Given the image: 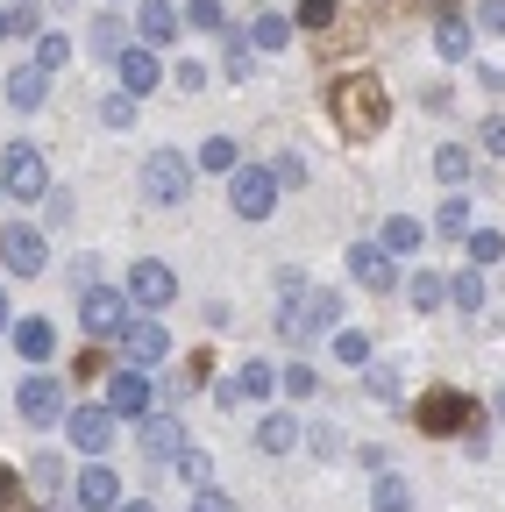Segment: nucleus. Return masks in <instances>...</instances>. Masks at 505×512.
I'll use <instances>...</instances> for the list:
<instances>
[{"mask_svg":"<svg viewBox=\"0 0 505 512\" xmlns=\"http://www.w3.org/2000/svg\"><path fill=\"white\" fill-rule=\"evenodd\" d=\"M335 320H342V292L299 285V292H285V306H278V335H285L292 349H306L313 335H335Z\"/></svg>","mask_w":505,"mask_h":512,"instance_id":"f257e3e1","label":"nucleus"},{"mask_svg":"<svg viewBox=\"0 0 505 512\" xmlns=\"http://www.w3.org/2000/svg\"><path fill=\"white\" fill-rule=\"evenodd\" d=\"M185 192H193V157L185 150H150L143 157V207H185Z\"/></svg>","mask_w":505,"mask_h":512,"instance_id":"f03ea898","label":"nucleus"},{"mask_svg":"<svg viewBox=\"0 0 505 512\" xmlns=\"http://www.w3.org/2000/svg\"><path fill=\"white\" fill-rule=\"evenodd\" d=\"M129 313H136V299L114 292V285H86V292H79V328H86V342H114L121 328H129Z\"/></svg>","mask_w":505,"mask_h":512,"instance_id":"7ed1b4c3","label":"nucleus"},{"mask_svg":"<svg viewBox=\"0 0 505 512\" xmlns=\"http://www.w3.org/2000/svg\"><path fill=\"white\" fill-rule=\"evenodd\" d=\"M228 207H235L242 221H271V214H278V178H271V164H235V171H228Z\"/></svg>","mask_w":505,"mask_h":512,"instance_id":"20e7f679","label":"nucleus"},{"mask_svg":"<svg viewBox=\"0 0 505 512\" xmlns=\"http://www.w3.org/2000/svg\"><path fill=\"white\" fill-rule=\"evenodd\" d=\"M0 185H8V200L36 207L43 192H50V164H43V150H36V143H8V157H0Z\"/></svg>","mask_w":505,"mask_h":512,"instance_id":"39448f33","label":"nucleus"},{"mask_svg":"<svg viewBox=\"0 0 505 512\" xmlns=\"http://www.w3.org/2000/svg\"><path fill=\"white\" fill-rule=\"evenodd\" d=\"M271 392H278V370H271L264 356H249V363H235V370H228V377L214 384V399H221L228 413H242V406H264Z\"/></svg>","mask_w":505,"mask_h":512,"instance_id":"423d86ee","label":"nucleus"},{"mask_svg":"<svg viewBox=\"0 0 505 512\" xmlns=\"http://www.w3.org/2000/svg\"><path fill=\"white\" fill-rule=\"evenodd\" d=\"M107 413L114 420H143V413H157V377L150 370H121V377H107Z\"/></svg>","mask_w":505,"mask_h":512,"instance_id":"0eeeda50","label":"nucleus"},{"mask_svg":"<svg viewBox=\"0 0 505 512\" xmlns=\"http://www.w3.org/2000/svg\"><path fill=\"white\" fill-rule=\"evenodd\" d=\"M114 342H121V356H129L136 370H157V363L171 356V335H164V320H150V313H129V328H121Z\"/></svg>","mask_w":505,"mask_h":512,"instance_id":"6e6552de","label":"nucleus"},{"mask_svg":"<svg viewBox=\"0 0 505 512\" xmlns=\"http://www.w3.org/2000/svg\"><path fill=\"white\" fill-rule=\"evenodd\" d=\"M0 264H8L15 278H36V271L50 264V242H43V228H29V221L0 228Z\"/></svg>","mask_w":505,"mask_h":512,"instance_id":"1a4fd4ad","label":"nucleus"},{"mask_svg":"<svg viewBox=\"0 0 505 512\" xmlns=\"http://www.w3.org/2000/svg\"><path fill=\"white\" fill-rule=\"evenodd\" d=\"M15 413L29 427H57V420H65V384H57V377H22L15 384Z\"/></svg>","mask_w":505,"mask_h":512,"instance_id":"9d476101","label":"nucleus"},{"mask_svg":"<svg viewBox=\"0 0 505 512\" xmlns=\"http://www.w3.org/2000/svg\"><path fill=\"white\" fill-rule=\"evenodd\" d=\"M57 427H65V441L79 448V456H107V441H114V413H107V399H100V406H72Z\"/></svg>","mask_w":505,"mask_h":512,"instance_id":"9b49d317","label":"nucleus"},{"mask_svg":"<svg viewBox=\"0 0 505 512\" xmlns=\"http://www.w3.org/2000/svg\"><path fill=\"white\" fill-rule=\"evenodd\" d=\"M349 278H356L363 292H392V285H399V256H392L385 242H349Z\"/></svg>","mask_w":505,"mask_h":512,"instance_id":"f8f14e48","label":"nucleus"},{"mask_svg":"<svg viewBox=\"0 0 505 512\" xmlns=\"http://www.w3.org/2000/svg\"><path fill=\"white\" fill-rule=\"evenodd\" d=\"M335 114H342L349 136L377 128V121H385V93H377V79H349V86H342V100H335Z\"/></svg>","mask_w":505,"mask_h":512,"instance_id":"ddd939ff","label":"nucleus"},{"mask_svg":"<svg viewBox=\"0 0 505 512\" xmlns=\"http://www.w3.org/2000/svg\"><path fill=\"white\" fill-rule=\"evenodd\" d=\"M129 299H136L143 313L171 306V299H178V278H171V264H157V256H143V264L129 271Z\"/></svg>","mask_w":505,"mask_h":512,"instance_id":"4468645a","label":"nucleus"},{"mask_svg":"<svg viewBox=\"0 0 505 512\" xmlns=\"http://www.w3.org/2000/svg\"><path fill=\"white\" fill-rule=\"evenodd\" d=\"M72 505H79V512H114V505H121V477L93 456V463L79 470V484H72Z\"/></svg>","mask_w":505,"mask_h":512,"instance_id":"2eb2a0df","label":"nucleus"},{"mask_svg":"<svg viewBox=\"0 0 505 512\" xmlns=\"http://www.w3.org/2000/svg\"><path fill=\"white\" fill-rule=\"evenodd\" d=\"M114 72H121V93H136V100L164 86V64H157V50H150V43H129V50L114 57Z\"/></svg>","mask_w":505,"mask_h":512,"instance_id":"dca6fc26","label":"nucleus"},{"mask_svg":"<svg viewBox=\"0 0 505 512\" xmlns=\"http://www.w3.org/2000/svg\"><path fill=\"white\" fill-rule=\"evenodd\" d=\"M136 448H143L150 463H171L178 448H185V427H178L171 413H143V420H136Z\"/></svg>","mask_w":505,"mask_h":512,"instance_id":"f3484780","label":"nucleus"},{"mask_svg":"<svg viewBox=\"0 0 505 512\" xmlns=\"http://www.w3.org/2000/svg\"><path fill=\"white\" fill-rule=\"evenodd\" d=\"M8 342H15V356H22L29 370L57 356V328H50V320H36V313H29V320H15V328H8Z\"/></svg>","mask_w":505,"mask_h":512,"instance_id":"a211bd4d","label":"nucleus"},{"mask_svg":"<svg viewBox=\"0 0 505 512\" xmlns=\"http://www.w3.org/2000/svg\"><path fill=\"white\" fill-rule=\"evenodd\" d=\"M178 8H171V0H143V8H136V36L150 43V50H164V43H178Z\"/></svg>","mask_w":505,"mask_h":512,"instance_id":"6ab92c4d","label":"nucleus"},{"mask_svg":"<svg viewBox=\"0 0 505 512\" xmlns=\"http://www.w3.org/2000/svg\"><path fill=\"white\" fill-rule=\"evenodd\" d=\"M43 100H50V72H43V64H15V72H8V107L36 114Z\"/></svg>","mask_w":505,"mask_h":512,"instance_id":"aec40b11","label":"nucleus"},{"mask_svg":"<svg viewBox=\"0 0 505 512\" xmlns=\"http://www.w3.org/2000/svg\"><path fill=\"white\" fill-rule=\"evenodd\" d=\"M463 420H470V399H463V392H434V399L420 406V427H427V434H456Z\"/></svg>","mask_w":505,"mask_h":512,"instance_id":"412c9836","label":"nucleus"},{"mask_svg":"<svg viewBox=\"0 0 505 512\" xmlns=\"http://www.w3.org/2000/svg\"><path fill=\"white\" fill-rule=\"evenodd\" d=\"M299 434H306V427H299L292 413H264V420H257V448H264V456H292Z\"/></svg>","mask_w":505,"mask_h":512,"instance_id":"4be33fe9","label":"nucleus"},{"mask_svg":"<svg viewBox=\"0 0 505 512\" xmlns=\"http://www.w3.org/2000/svg\"><path fill=\"white\" fill-rule=\"evenodd\" d=\"M370 512H413V484L392 477V470H377V484H370Z\"/></svg>","mask_w":505,"mask_h":512,"instance_id":"5701e85b","label":"nucleus"},{"mask_svg":"<svg viewBox=\"0 0 505 512\" xmlns=\"http://www.w3.org/2000/svg\"><path fill=\"white\" fill-rule=\"evenodd\" d=\"M86 50H93V57H107V64L129 50V29H121V15H100V22L86 29Z\"/></svg>","mask_w":505,"mask_h":512,"instance_id":"b1692460","label":"nucleus"},{"mask_svg":"<svg viewBox=\"0 0 505 512\" xmlns=\"http://www.w3.org/2000/svg\"><path fill=\"white\" fill-rule=\"evenodd\" d=\"M434 50L449 57V64H463V57H470V22H463V15H441V22H434Z\"/></svg>","mask_w":505,"mask_h":512,"instance_id":"393cba45","label":"nucleus"},{"mask_svg":"<svg viewBox=\"0 0 505 512\" xmlns=\"http://www.w3.org/2000/svg\"><path fill=\"white\" fill-rule=\"evenodd\" d=\"M406 299H413L420 313H434V306H449V278H441V271H413V278H406Z\"/></svg>","mask_w":505,"mask_h":512,"instance_id":"a878e982","label":"nucleus"},{"mask_svg":"<svg viewBox=\"0 0 505 512\" xmlns=\"http://www.w3.org/2000/svg\"><path fill=\"white\" fill-rule=\"evenodd\" d=\"M377 242H385L392 256H413V249L427 242V228H420L413 214H392V221H385V235H377Z\"/></svg>","mask_w":505,"mask_h":512,"instance_id":"bb28decb","label":"nucleus"},{"mask_svg":"<svg viewBox=\"0 0 505 512\" xmlns=\"http://www.w3.org/2000/svg\"><path fill=\"white\" fill-rule=\"evenodd\" d=\"M449 306H456V313H484V271H477V264L449 278Z\"/></svg>","mask_w":505,"mask_h":512,"instance_id":"cd10ccee","label":"nucleus"},{"mask_svg":"<svg viewBox=\"0 0 505 512\" xmlns=\"http://www.w3.org/2000/svg\"><path fill=\"white\" fill-rule=\"evenodd\" d=\"M477 221H470V200H463V192H449V200H441L434 207V235H470Z\"/></svg>","mask_w":505,"mask_h":512,"instance_id":"c85d7f7f","label":"nucleus"},{"mask_svg":"<svg viewBox=\"0 0 505 512\" xmlns=\"http://www.w3.org/2000/svg\"><path fill=\"white\" fill-rule=\"evenodd\" d=\"M463 249H470V264H477V271H491L498 256H505V235H498V228H470Z\"/></svg>","mask_w":505,"mask_h":512,"instance_id":"c756f323","label":"nucleus"},{"mask_svg":"<svg viewBox=\"0 0 505 512\" xmlns=\"http://www.w3.org/2000/svg\"><path fill=\"white\" fill-rule=\"evenodd\" d=\"M171 463H178V477L193 484V491H200V484H214V456H207V448H193V441H185Z\"/></svg>","mask_w":505,"mask_h":512,"instance_id":"7c9ffc66","label":"nucleus"},{"mask_svg":"<svg viewBox=\"0 0 505 512\" xmlns=\"http://www.w3.org/2000/svg\"><path fill=\"white\" fill-rule=\"evenodd\" d=\"M36 64H43V72H65V64H72V36L65 29H43L36 36Z\"/></svg>","mask_w":505,"mask_h":512,"instance_id":"2f4dec72","label":"nucleus"},{"mask_svg":"<svg viewBox=\"0 0 505 512\" xmlns=\"http://www.w3.org/2000/svg\"><path fill=\"white\" fill-rule=\"evenodd\" d=\"M434 178H441V185H463V178H470V150H463V143H441V150H434Z\"/></svg>","mask_w":505,"mask_h":512,"instance_id":"473e14b6","label":"nucleus"},{"mask_svg":"<svg viewBox=\"0 0 505 512\" xmlns=\"http://www.w3.org/2000/svg\"><path fill=\"white\" fill-rule=\"evenodd\" d=\"M249 43H257V50H285V43H292V15H257Z\"/></svg>","mask_w":505,"mask_h":512,"instance_id":"72a5a7b5","label":"nucleus"},{"mask_svg":"<svg viewBox=\"0 0 505 512\" xmlns=\"http://www.w3.org/2000/svg\"><path fill=\"white\" fill-rule=\"evenodd\" d=\"M235 164H242L235 136H207V143H200V171H235Z\"/></svg>","mask_w":505,"mask_h":512,"instance_id":"f704fd0d","label":"nucleus"},{"mask_svg":"<svg viewBox=\"0 0 505 512\" xmlns=\"http://www.w3.org/2000/svg\"><path fill=\"white\" fill-rule=\"evenodd\" d=\"M335 363L363 370V363H370V335H363V328H335Z\"/></svg>","mask_w":505,"mask_h":512,"instance_id":"c9c22d12","label":"nucleus"},{"mask_svg":"<svg viewBox=\"0 0 505 512\" xmlns=\"http://www.w3.org/2000/svg\"><path fill=\"white\" fill-rule=\"evenodd\" d=\"M178 15L193 22V29H207V36H221V29H228V15H221V0H185Z\"/></svg>","mask_w":505,"mask_h":512,"instance_id":"e433bc0d","label":"nucleus"},{"mask_svg":"<svg viewBox=\"0 0 505 512\" xmlns=\"http://www.w3.org/2000/svg\"><path fill=\"white\" fill-rule=\"evenodd\" d=\"M271 178H278V192H292V185H306V178H313V164H306L299 150H285V157H271Z\"/></svg>","mask_w":505,"mask_h":512,"instance_id":"4c0bfd02","label":"nucleus"},{"mask_svg":"<svg viewBox=\"0 0 505 512\" xmlns=\"http://www.w3.org/2000/svg\"><path fill=\"white\" fill-rule=\"evenodd\" d=\"M136 121V93H107L100 100V128H129Z\"/></svg>","mask_w":505,"mask_h":512,"instance_id":"58836bf2","label":"nucleus"},{"mask_svg":"<svg viewBox=\"0 0 505 512\" xmlns=\"http://www.w3.org/2000/svg\"><path fill=\"white\" fill-rule=\"evenodd\" d=\"M171 86H178V93H207V64H200V57H178V64H171Z\"/></svg>","mask_w":505,"mask_h":512,"instance_id":"ea45409f","label":"nucleus"},{"mask_svg":"<svg viewBox=\"0 0 505 512\" xmlns=\"http://www.w3.org/2000/svg\"><path fill=\"white\" fill-rule=\"evenodd\" d=\"M335 22V0H299L292 8V29H328Z\"/></svg>","mask_w":505,"mask_h":512,"instance_id":"a19ab883","label":"nucleus"},{"mask_svg":"<svg viewBox=\"0 0 505 512\" xmlns=\"http://www.w3.org/2000/svg\"><path fill=\"white\" fill-rule=\"evenodd\" d=\"M29 484L36 491H57V484H65V463H57V456H29Z\"/></svg>","mask_w":505,"mask_h":512,"instance_id":"79ce46f5","label":"nucleus"},{"mask_svg":"<svg viewBox=\"0 0 505 512\" xmlns=\"http://www.w3.org/2000/svg\"><path fill=\"white\" fill-rule=\"evenodd\" d=\"M278 384L292 399H313V384H321V377H313V363H292V370H278Z\"/></svg>","mask_w":505,"mask_h":512,"instance_id":"37998d69","label":"nucleus"},{"mask_svg":"<svg viewBox=\"0 0 505 512\" xmlns=\"http://www.w3.org/2000/svg\"><path fill=\"white\" fill-rule=\"evenodd\" d=\"M43 214H50V228H65V221H72V192L50 185V192H43Z\"/></svg>","mask_w":505,"mask_h":512,"instance_id":"c03bdc74","label":"nucleus"},{"mask_svg":"<svg viewBox=\"0 0 505 512\" xmlns=\"http://www.w3.org/2000/svg\"><path fill=\"white\" fill-rule=\"evenodd\" d=\"M193 512H235V498L214 491V484H200V491H193Z\"/></svg>","mask_w":505,"mask_h":512,"instance_id":"a18cd8bd","label":"nucleus"},{"mask_svg":"<svg viewBox=\"0 0 505 512\" xmlns=\"http://www.w3.org/2000/svg\"><path fill=\"white\" fill-rule=\"evenodd\" d=\"M477 22H484L491 36H505V0H477Z\"/></svg>","mask_w":505,"mask_h":512,"instance_id":"49530a36","label":"nucleus"},{"mask_svg":"<svg viewBox=\"0 0 505 512\" xmlns=\"http://www.w3.org/2000/svg\"><path fill=\"white\" fill-rule=\"evenodd\" d=\"M228 79H249V36L228 43Z\"/></svg>","mask_w":505,"mask_h":512,"instance_id":"de8ad7c7","label":"nucleus"},{"mask_svg":"<svg viewBox=\"0 0 505 512\" xmlns=\"http://www.w3.org/2000/svg\"><path fill=\"white\" fill-rule=\"evenodd\" d=\"M484 150H491V157H505V114H491V121H484Z\"/></svg>","mask_w":505,"mask_h":512,"instance_id":"09e8293b","label":"nucleus"},{"mask_svg":"<svg viewBox=\"0 0 505 512\" xmlns=\"http://www.w3.org/2000/svg\"><path fill=\"white\" fill-rule=\"evenodd\" d=\"M8 498H15V470H8V463H0V505H8Z\"/></svg>","mask_w":505,"mask_h":512,"instance_id":"8fccbe9b","label":"nucleus"},{"mask_svg":"<svg viewBox=\"0 0 505 512\" xmlns=\"http://www.w3.org/2000/svg\"><path fill=\"white\" fill-rule=\"evenodd\" d=\"M0 43H15V8H0Z\"/></svg>","mask_w":505,"mask_h":512,"instance_id":"3c124183","label":"nucleus"},{"mask_svg":"<svg viewBox=\"0 0 505 512\" xmlns=\"http://www.w3.org/2000/svg\"><path fill=\"white\" fill-rule=\"evenodd\" d=\"M114 512H150V498H121V505H114Z\"/></svg>","mask_w":505,"mask_h":512,"instance_id":"603ef678","label":"nucleus"},{"mask_svg":"<svg viewBox=\"0 0 505 512\" xmlns=\"http://www.w3.org/2000/svg\"><path fill=\"white\" fill-rule=\"evenodd\" d=\"M15 328V313H8V292H0V335H8Z\"/></svg>","mask_w":505,"mask_h":512,"instance_id":"864d4df0","label":"nucleus"},{"mask_svg":"<svg viewBox=\"0 0 505 512\" xmlns=\"http://www.w3.org/2000/svg\"><path fill=\"white\" fill-rule=\"evenodd\" d=\"M0 200H8V185H0Z\"/></svg>","mask_w":505,"mask_h":512,"instance_id":"5fc2aeb1","label":"nucleus"},{"mask_svg":"<svg viewBox=\"0 0 505 512\" xmlns=\"http://www.w3.org/2000/svg\"><path fill=\"white\" fill-rule=\"evenodd\" d=\"M107 8H114V0H107Z\"/></svg>","mask_w":505,"mask_h":512,"instance_id":"6e6d98bb","label":"nucleus"}]
</instances>
